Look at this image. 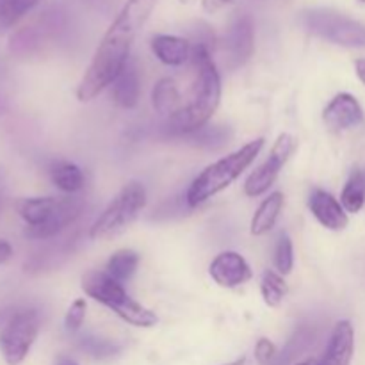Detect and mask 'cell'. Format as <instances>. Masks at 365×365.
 I'll use <instances>...</instances> for the list:
<instances>
[{"mask_svg":"<svg viewBox=\"0 0 365 365\" xmlns=\"http://www.w3.org/2000/svg\"><path fill=\"white\" fill-rule=\"evenodd\" d=\"M274 266L282 277L289 274L294 266V250H292V241L287 234H280L274 248Z\"/></svg>","mask_w":365,"mask_h":365,"instance_id":"4316f807","label":"cell"},{"mask_svg":"<svg viewBox=\"0 0 365 365\" xmlns=\"http://www.w3.org/2000/svg\"><path fill=\"white\" fill-rule=\"evenodd\" d=\"M141 95V78L134 61L128 59L121 73L113 82V98L123 109H134Z\"/></svg>","mask_w":365,"mask_h":365,"instance_id":"2e32d148","label":"cell"},{"mask_svg":"<svg viewBox=\"0 0 365 365\" xmlns=\"http://www.w3.org/2000/svg\"><path fill=\"white\" fill-rule=\"evenodd\" d=\"M153 109L160 116H173L180 109V93L173 78H160L152 89Z\"/></svg>","mask_w":365,"mask_h":365,"instance_id":"d6986e66","label":"cell"},{"mask_svg":"<svg viewBox=\"0 0 365 365\" xmlns=\"http://www.w3.org/2000/svg\"><path fill=\"white\" fill-rule=\"evenodd\" d=\"M9 317H11V314L7 312V310H2V312H0V327H4V323H6Z\"/></svg>","mask_w":365,"mask_h":365,"instance_id":"d6a6232c","label":"cell"},{"mask_svg":"<svg viewBox=\"0 0 365 365\" xmlns=\"http://www.w3.org/2000/svg\"><path fill=\"white\" fill-rule=\"evenodd\" d=\"M232 0H202V6L207 13H216V11L223 9L225 6H228Z\"/></svg>","mask_w":365,"mask_h":365,"instance_id":"f546056e","label":"cell"},{"mask_svg":"<svg viewBox=\"0 0 365 365\" xmlns=\"http://www.w3.org/2000/svg\"><path fill=\"white\" fill-rule=\"evenodd\" d=\"M139 262H141V257H139L134 250H118V252L113 253L110 259L107 260L106 271L109 277H113L114 280L123 284V282L130 280V278L134 277Z\"/></svg>","mask_w":365,"mask_h":365,"instance_id":"44dd1931","label":"cell"},{"mask_svg":"<svg viewBox=\"0 0 365 365\" xmlns=\"http://www.w3.org/2000/svg\"><path fill=\"white\" fill-rule=\"evenodd\" d=\"M309 209L312 216L328 230H344L348 227V212L342 203L324 189H314L309 196Z\"/></svg>","mask_w":365,"mask_h":365,"instance_id":"4fadbf2b","label":"cell"},{"mask_svg":"<svg viewBox=\"0 0 365 365\" xmlns=\"http://www.w3.org/2000/svg\"><path fill=\"white\" fill-rule=\"evenodd\" d=\"M78 348L91 355L93 359H110L120 351V346H116L110 341H103V339L93 337V335H84L78 339Z\"/></svg>","mask_w":365,"mask_h":365,"instance_id":"484cf974","label":"cell"},{"mask_svg":"<svg viewBox=\"0 0 365 365\" xmlns=\"http://www.w3.org/2000/svg\"><path fill=\"white\" fill-rule=\"evenodd\" d=\"M282 209H284V195L280 191L271 192L267 198H264V202L257 209L255 216L252 217V225H250L252 235H264L273 230Z\"/></svg>","mask_w":365,"mask_h":365,"instance_id":"e0dca14e","label":"cell"},{"mask_svg":"<svg viewBox=\"0 0 365 365\" xmlns=\"http://www.w3.org/2000/svg\"><path fill=\"white\" fill-rule=\"evenodd\" d=\"M287 282L284 280L280 273L273 269L264 271L262 278H260V294H262L264 303L267 307H280L282 302L287 296Z\"/></svg>","mask_w":365,"mask_h":365,"instance_id":"603a6c76","label":"cell"},{"mask_svg":"<svg viewBox=\"0 0 365 365\" xmlns=\"http://www.w3.org/2000/svg\"><path fill=\"white\" fill-rule=\"evenodd\" d=\"M296 365H316V359H307V360H303V362H299Z\"/></svg>","mask_w":365,"mask_h":365,"instance_id":"e575fe53","label":"cell"},{"mask_svg":"<svg viewBox=\"0 0 365 365\" xmlns=\"http://www.w3.org/2000/svg\"><path fill=\"white\" fill-rule=\"evenodd\" d=\"M341 203L346 212L356 214L365 205V175L360 170H353L341 192Z\"/></svg>","mask_w":365,"mask_h":365,"instance_id":"7402d4cb","label":"cell"},{"mask_svg":"<svg viewBox=\"0 0 365 365\" xmlns=\"http://www.w3.org/2000/svg\"><path fill=\"white\" fill-rule=\"evenodd\" d=\"M355 70L359 78L362 81V84L365 86V59H356L355 61Z\"/></svg>","mask_w":365,"mask_h":365,"instance_id":"1f68e13d","label":"cell"},{"mask_svg":"<svg viewBox=\"0 0 365 365\" xmlns=\"http://www.w3.org/2000/svg\"><path fill=\"white\" fill-rule=\"evenodd\" d=\"M360 2H365V0H360Z\"/></svg>","mask_w":365,"mask_h":365,"instance_id":"8d00e7d4","label":"cell"},{"mask_svg":"<svg viewBox=\"0 0 365 365\" xmlns=\"http://www.w3.org/2000/svg\"><path fill=\"white\" fill-rule=\"evenodd\" d=\"M48 173L52 184L66 195H75L84 189L86 178L77 164L68 163V160H57L50 166Z\"/></svg>","mask_w":365,"mask_h":365,"instance_id":"ac0fdd59","label":"cell"},{"mask_svg":"<svg viewBox=\"0 0 365 365\" xmlns=\"http://www.w3.org/2000/svg\"><path fill=\"white\" fill-rule=\"evenodd\" d=\"M323 121L331 132H344L359 127L364 121V110L359 100L349 93H339L324 107Z\"/></svg>","mask_w":365,"mask_h":365,"instance_id":"7c38bea8","label":"cell"},{"mask_svg":"<svg viewBox=\"0 0 365 365\" xmlns=\"http://www.w3.org/2000/svg\"><path fill=\"white\" fill-rule=\"evenodd\" d=\"M314 337L312 331L309 328H299V331H296L294 337L287 342V346L284 348V351L277 356L273 365H289L294 360V356H298V353H302L307 346L310 344V339Z\"/></svg>","mask_w":365,"mask_h":365,"instance_id":"d4e9b609","label":"cell"},{"mask_svg":"<svg viewBox=\"0 0 365 365\" xmlns=\"http://www.w3.org/2000/svg\"><path fill=\"white\" fill-rule=\"evenodd\" d=\"M312 34L349 48H365V27L353 18L330 9H314L303 16Z\"/></svg>","mask_w":365,"mask_h":365,"instance_id":"ba28073f","label":"cell"},{"mask_svg":"<svg viewBox=\"0 0 365 365\" xmlns=\"http://www.w3.org/2000/svg\"><path fill=\"white\" fill-rule=\"evenodd\" d=\"M294 148L296 139L291 134L278 135L273 148H271L269 157L246 178L245 195L250 198H257V196H262L264 192L269 191V187L277 182L280 170L285 166Z\"/></svg>","mask_w":365,"mask_h":365,"instance_id":"9c48e42d","label":"cell"},{"mask_svg":"<svg viewBox=\"0 0 365 365\" xmlns=\"http://www.w3.org/2000/svg\"><path fill=\"white\" fill-rule=\"evenodd\" d=\"M355 353V330L349 321H339L334 327L323 356L316 365H349Z\"/></svg>","mask_w":365,"mask_h":365,"instance_id":"5bb4252c","label":"cell"},{"mask_svg":"<svg viewBox=\"0 0 365 365\" xmlns=\"http://www.w3.org/2000/svg\"><path fill=\"white\" fill-rule=\"evenodd\" d=\"M184 138H187L189 143L198 148L220 150L230 143L232 128L227 125H205L200 130L184 135Z\"/></svg>","mask_w":365,"mask_h":365,"instance_id":"ffe728a7","label":"cell"},{"mask_svg":"<svg viewBox=\"0 0 365 365\" xmlns=\"http://www.w3.org/2000/svg\"><path fill=\"white\" fill-rule=\"evenodd\" d=\"M152 52L166 66H184L192 56V45L185 38L170 34H157L152 38Z\"/></svg>","mask_w":365,"mask_h":365,"instance_id":"9a60e30c","label":"cell"},{"mask_svg":"<svg viewBox=\"0 0 365 365\" xmlns=\"http://www.w3.org/2000/svg\"><path fill=\"white\" fill-rule=\"evenodd\" d=\"M246 364V359L242 356V359H237L234 360V362H228V364H223V365H245Z\"/></svg>","mask_w":365,"mask_h":365,"instance_id":"836d02e7","label":"cell"},{"mask_svg":"<svg viewBox=\"0 0 365 365\" xmlns=\"http://www.w3.org/2000/svg\"><path fill=\"white\" fill-rule=\"evenodd\" d=\"M159 0H127L107 29L93 56L88 71L77 88V98L89 102L106 88L113 86L130 59L135 36L141 32Z\"/></svg>","mask_w":365,"mask_h":365,"instance_id":"6da1fadb","label":"cell"},{"mask_svg":"<svg viewBox=\"0 0 365 365\" xmlns=\"http://www.w3.org/2000/svg\"><path fill=\"white\" fill-rule=\"evenodd\" d=\"M41 319L32 309L11 314L0 330V353L7 365H20L27 359L32 344L39 334Z\"/></svg>","mask_w":365,"mask_h":365,"instance_id":"52a82bcc","label":"cell"},{"mask_svg":"<svg viewBox=\"0 0 365 365\" xmlns=\"http://www.w3.org/2000/svg\"><path fill=\"white\" fill-rule=\"evenodd\" d=\"M145 205L146 191L143 184L128 182L127 185L121 187L116 198H113V202L106 207V210L100 214L98 220L93 223L89 237L93 241H103V239H110L121 234L125 228L134 223Z\"/></svg>","mask_w":365,"mask_h":365,"instance_id":"8992f818","label":"cell"},{"mask_svg":"<svg viewBox=\"0 0 365 365\" xmlns=\"http://www.w3.org/2000/svg\"><path fill=\"white\" fill-rule=\"evenodd\" d=\"M11 257H13V246L6 239H0V266L6 264Z\"/></svg>","mask_w":365,"mask_h":365,"instance_id":"4dcf8cb0","label":"cell"},{"mask_svg":"<svg viewBox=\"0 0 365 365\" xmlns=\"http://www.w3.org/2000/svg\"><path fill=\"white\" fill-rule=\"evenodd\" d=\"M227 50V64L230 68H239L253 56L255 50V27L248 14H242L234 20L225 38Z\"/></svg>","mask_w":365,"mask_h":365,"instance_id":"30bf717a","label":"cell"},{"mask_svg":"<svg viewBox=\"0 0 365 365\" xmlns=\"http://www.w3.org/2000/svg\"><path fill=\"white\" fill-rule=\"evenodd\" d=\"M18 216L27 223L25 235L34 241L53 237L73 225L84 210L82 198H20L14 203Z\"/></svg>","mask_w":365,"mask_h":365,"instance_id":"3957f363","label":"cell"},{"mask_svg":"<svg viewBox=\"0 0 365 365\" xmlns=\"http://www.w3.org/2000/svg\"><path fill=\"white\" fill-rule=\"evenodd\" d=\"M39 0H0V27H11L29 13Z\"/></svg>","mask_w":365,"mask_h":365,"instance_id":"cb8c5ba5","label":"cell"},{"mask_svg":"<svg viewBox=\"0 0 365 365\" xmlns=\"http://www.w3.org/2000/svg\"><path fill=\"white\" fill-rule=\"evenodd\" d=\"M278 351L277 346L269 341V339L262 337L257 341L255 344V360L260 365H273L274 360H277Z\"/></svg>","mask_w":365,"mask_h":365,"instance_id":"f1b7e54d","label":"cell"},{"mask_svg":"<svg viewBox=\"0 0 365 365\" xmlns=\"http://www.w3.org/2000/svg\"><path fill=\"white\" fill-rule=\"evenodd\" d=\"M82 291L113 310L125 323L138 328H152L157 324L155 312L132 299L123 289V284L114 280L107 271H89L82 278Z\"/></svg>","mask_w":365,"mask_h":365,"instance_id":"5b68a950","label":"cell"},{"mask_svg":"<svg viewBox=\"0 0 365 365\" xmlns=\"http://www.w3.org/2000/svg\"><path fill=\"white\" fill-rule=\"evenodd\" d=\"M86 309H88L86 299L78 298L71 303L70 309H68L66 312V317H64V327H66L68 331L81 330L82 323H84L86 319Z\"/></svg>","mask_w":365,"mask_h":365,"instance_id":"83f0119b","label":"cell"},{"mask_svg":"<svg viewBox=\"0 0 365 365\" xmlns=\"http://www.w3.org/2000/svg\"><path fill=\"white\" fill-rule=\"evenodd\" d=\"M209 274L220 287L235 289L248 284L253 277L250 264L237 252H221L210 262Z\"/></svg>","mask_w":365,"mask_h":365,"instance_id":"8fae6325","label":"cell"},{"mask_svg":"<svg viewBox=\"0 0 365 365\" xmlns=\"http://www.w3.org/2000/svg\"><path fill=\"white\" fill-rule=\"evenodd\" d=\"M192 81L189 100L170 118L168 125L178 135H187L209 123L221 102V77L210 56V46L198 41L192 46Z\"/></svg>","mask_w":365,"mask_h":365,"instance_id":"7a4b0ae2","label":"cell"},{"mask_svg":"<svg viewBox=\"0 0 365 365\" xmlns=\"http://www.w3.org/2000/svg\"><path fill=\"white\" fill-rule=\"evenodd\" d=\"M264 143H266L264 138L250 141L248 145L235 150L230 155L207 166L189 185L187 192H185V203L191 209H195V207L205 203L207 200L214 198L217 192L230 187L232 182L237 180L245 173L246 168L252 166L253 160L259 157L260 150L264 148Z\"/></svg>","mask_w":365,"mask_h":365,"instance_id":"277c9868","label":"cell"},{"mask_svg":"<svg viewBox=\"0 0 365 365\" xmlns=\"http://www.w3.org/2000/svg\"><path fill=\"white\" fill-rule=\"evenodd\" d=\"M57 365H77V364L71 362V360H68V359H61L59 364H57Z\"/></svg>","mask_w":365,"mask_h":365,"instance_id":"d590c367","label":"cell"}]
</instances>
